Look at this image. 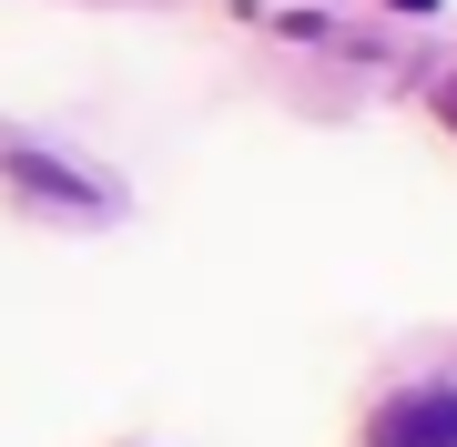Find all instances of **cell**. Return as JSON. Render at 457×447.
I'll use <instances>...</instances> for the list:
<instances>
[{
	"label": "cell",
	"instance_id": "obj_1",
	"mask_svg": "<svg viewBox=\"0 0 457 447\" xmlns=\"http://www.w3.org/2000/svg\"><path fill=\"white\" fill-rule=\"evenodd\" d=\"M366 447H457V386H407L366 417Z\"/></svg>",
	"mask_w": 457,
	"mask_h": 447
},
{
	"label": "cell",
	"instance_id": "obj_2",
	"mask_svg": "<svg viewBox=\"0 0 457 447\" xmlns=\"http://www.w3.org/2000/svg\"><path fill=\"white\" fill-rule=\"evenodd\" d=\"M396 11H437V0H396Z\"/></svg>",
	"mask_w": 457,
	"mask_h": 447
},
{
	"label": "cell",
	"instance_id": "obj_3",
	"mask_svg": "<svg viewBox=\"0 0 457 447\" xmlns=\"http://www.w3.org/2000/svg\"><path fill=\"white\" fill-rule=\"evenodd\" d=\"M447 112H457V102H447Z\"/></svg>",
	"mask_w": 457,
	"mask_h": 447
}]
</instances>
